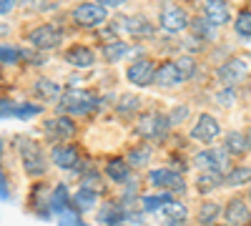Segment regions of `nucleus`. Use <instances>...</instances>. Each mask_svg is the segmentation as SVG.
<instances>
[{"mask_svg":"<svg viewBox=\"0 0 251 226\" xmlns=\"http://www.w3.org/2000/svg\"><path fill=\"white\" fill-rule=\"evenodd\" d=\"M98 106V98L88 91H80V88H68L66 93L60 96L58 100V111L60 113H88Z\"/></svg>","mask_w":251,"mask_h":226,"instance_id":"1","label":"nucleus"},{"mask_svg":"<svg viewBox=\"0 0 251 226\" xmlns=\"http://www.w3.org/2000/svg\"><path fill=\"white\" fill-rule=\"evenodd\" d=\"M191 163H194V169H201V171H231V153H228V149L224 146V149H203V151H199L194 158H191Z\"/></svg>","mask_w":251,"mask_h":226,"instance_id":"2","label":"nucleus"},{"mask_svg":"<svg viewBox=\"0 0 251 226\" xmlns=\"http://www.w3.org/2000/svg\"><path fill=\"white\" fill-rule=\"evenodd\" d=\"M20 161H23V169L28 176H43L48 171V161L43 151L38 149V143H30V141L20 143Z\"/></svg>","mask_w":251,"mask_h":226,"instance_id":"3","label":"nucleus"},{"mask_svg":"<svg viewBox=\"0 0 251 226\" xmlns=\"http://www.w3.org/2000/svg\"><path fill=\"white\" fill-rule=\"evenodd\" d=\"M156 66L151 63V58H136V60H131V66L126 68V78L131 80L133 86H138V88H146V86H151V83H156Z\"/></svg>","mask_w":251,"mask_h":226,"instance_id":"4","label":"nucleus"},{"mask_svg":"<svg viewBox=\"0 0 251 226\" xmlns=\"http://www.w3.org/2000/svg\"><path fill=\"white\" fill-rule=\"evenodd\" d=\"M149 183L153 189H166L171 194H183L186 191V181H183L181 171H176V169H153L149 174Z\"/></svg>","mask_w":251,"mask_h":226,"instance_id":"5","label":"nucleus"},{"mask_svg":"<svg viewBox=\"0 0 251 226\" xmlns=\"http://www.w3.org/2000/svg\"><path fill=\"white\" fill-rule=\"evenodd\" d=\"M73 23L80 28H96L106 20V8L100 3H80L73 8Z\"/></svg>","mask_w":251,"mask_h":226,"instance_id":"6","label":"nucleus"},{"mask_svg":"<svg viewBox=\"0 0 251 226\" xmlns=\"http://www.w3.org/2000/svg\"><path fill=\"white\" fill-rule=\"evenodd\" d=\"M158 23L163 28V33H169V35H176L181 30L188 28V15L178 8V5H166L158 15Z\"/></svg>","mask_w":251,"mask_h":226,"instance_id":"7","label":"nucleus"},{"mask_svg":"<svg viewBox=\"0 0 251 226\" xmlns=\"http://www.w3.org/2000/svg\"><path fill=\"white\" fill-rule=\"evenodd\" d=\"M60 40H63V33L55 25H50V23L38 25L30 33V43L35 46V50H53V48L60 46Z\"/></svg>","mask_w":251,"mask_h":226,"instance_id":"8","label":"nucleus"},{"mask_svg":"<svg viewBox=\"0 0 251 226\" xmlns=\"http://www.w3.org/2000/svg\"><path fill=\"white\" fill-rule=\"evenodd\" d=\"M219 136H221L219 121H216V118H211L208 113L199 116L196 126L191 128V138H194V141H201V143H211V141H216Z\"/></svg>","mask_w":251,"mask_h":226,"instance_id":"9","label":"nucleus"},{"mask_svg":"<svg viewBox=\"0 0 251 226\" xmlns=\"http://www.w3.org/2000/svg\"><path fill=\"white\" fill-rule=\"evenodd\" d=\"M50 161L53 166L63 169V171H73L78 163H80V156H78V149L75 146H68V143H60L50 151Z\"/></svg>","mask_w":251,"mask_h":226,"instance_id":"10","label":"nucleus"},{"mask_svg":"<svg viewBox=\"0 0 251 226\" xmlns=\"http://www.w3.org/2000/svg\"><path fill=\"white\" fill-rule=\"evenodd\" d=\"M43 128H46L48 138H53V141H68V138L75 133V123H73L68 116H58V118L46 121Z\"/></svg>","mask_w":251,"mask_h":226,"instance_id":"11","label":"nucleus"},{"mask_svg":"<svg viewBox=\"0 0 251 226\" xmlns=\"http://www.w3.org/2000/svg\"><path fill=\"white\" fill-rule=\"evenodd\" d=\"M224 219L228 226H249L251 224V209H246V203L241 199H231L224 211Z\"/></svg>","mask_w":251,"mask_h":226,"instance_id":"12","label":"nucleus"},{"mask_svg":"<svg viewBox=\"0 0 251 226\" xmlns=\"http://www.w3.org/2000/svg\"><path fill=\"white\" fill-rule=\"evenodd\" d=\"M244 75H246V60H241V58L226 60V63L219 68V78H221V83H226V86L239 83Z\"/></svg>","mask_w":251,"mask_h":226,"instance_id":"13","label":"nucleus"},{"mask_svg":"<svg viewBox=\"0 0 251 226\" xmlns=\"http://www.w3.org/2000/svg\"><path fill=\"white\" fill-rule=\"evenodd\" d=\"M203 15L211 20L214 25H226L228 23V3L226 0H206L203 3Z\"/></svg>","mask_w":251,"mask_h":226,"instance_id":"14","label":"nucleus"},{"mask_svg":"<svg viewBox=\"0 0 251 226\" xmlns=\"http://www.w3.org/2000/svg\"><path fill=\"white\" fill-rule=\"evenodd\" d=\"M123 25H126V30H128L133 38H151V35L156 33L153 23H151L149 18H143V15H131V18H126Z\"/></svg>","mask_w":251,"mask_h":226,"instance_id":"15","label":"nucleus"},{"mask_svg":"<svg viewBox=\"0 0 251 226\" xmlns=\"http://www.w3.org/2000/svg\"><path fill=\"white\" fill-rule=\"evenodd\" d=\"M66 60L73 68H91L93 60H96V53L88 46H73V48L66 50Z\"/></svg>","mask_w":251,"mask_h":226,"instance_id":"16","label":"nucleus"},{"mask_svg":"<svg viewBox=\"0 0 251 226\" xmlns=\"http://www.w3.org/2000/svg\"><path fill=\"white\" fill-rule=\"evenodd\" d=\"M183 80V75H181V71H178V66L176 63H163L158 71H156V83L161 86V88H176L178 83Z\"/></svg>","mask_w":251,"mask_h":226,"instance_id":"17","label":"nucleus"},{"mask_svg":"<svg viewBox=\"0 0 251 226\" xmlns=\"http://www.w3.org/2000/svg\"><path fill=\"white\" fill-rule=\"evenodd\" d=\"M224 183H226V176L221 171H201V176L196 178V191L211 194V191H219Z\"/></svg>","mask_w":251,"mask_h":226,"instance_id":"18","label":"nucleus"},{"mask_svg":"<svg viewBox=\"0 0 251 226\" xmlns=\"http://www.w3.org/2000/svg\"><path fill=\"white\" fill-rule=\"evenodd\" d=\"M71 203H73V199H71L68 186L66 183H58V186L53 189V194H50V211L53 214H63L66 209H71Z\"/></svg>","mask_w":251,"mask_h":226,"instance_id":"19","label":"nucleus"},{"mask_svg":"<svg viewBox=\"0 0 251 226\" xmlns=\"http://www.w3.org/2000/svg\"><path fill=\"white\" fill-rule=\"evenodd\" d=\"M96 203H98V191L86 189V186H83L80 191H75V196H73V209L80 211V214L96 209Z\"/></svg>","mask_w":251,"mask_h":226,"instance_id":"20","label":"nucleus"},{"mask_svg":"<svg viewBox=\"0 0 251 226\" xmlns=\"http://www.w3.org/2000/svg\"><path fill=\"white\" fill-rule=\"evenodd\" d=\"M131 169H133V166H128L123 158H111V161L106 163V176H108L111 181H116V183H123L126 178L131 176Z\"/></svg>","mask_w":251,"mask_h":226,"instance_id":"21","label":"nucleus"},{"mask_svg":"<svg viewBox=\"0 0 251 226\" xmlns=\"http://www.w3.org/2000/svg\"><path fill=\"white\" fill-rule=\"evenodd\" d=\"M226 149L231 156H244L249 151V138L239 131H231V133H226Z\"/></svg>","mask_w":251,"mask_h":226,"instance_id":"22","label":"nucleus"},{"mask_svg":"<svg viewBox=\"0 0 251 226\" xmlns=\"http://www.w3.org/2000/svg\"><path fill=\"white\" fill-rule=\"evenodd\" d=\"M219 216H221V206H219V203H214V201L201 203V209H199V224L201 226H214Z\"/></svg>","mask_w":251,"mask_h":226,"instance_id":"23","label":"nucleus"},{"mask_svg":"<svg viewBox=\"0 0 251 226\" xmlns=\"http://www.w3.org/2000/svg\"><path fill=\"white\" fill-rule=\"evenodd\" d=\"M98 221H100V224H111V226H113V224H118V221H126V211L118 206V203H111V201H108L106 206L100 209Z\"/></svg>","mask_w":251,"mask_h":226,"instance_id":"24","label":"nucleus"},{"mask_svg":"<svg viewBox=\"0 0 251 226\" xmlns=\"http://www.w3.org/2000/svg\"><path fill=\"white\" fill-rule=\"evenodd\" d=\"M191 33H194L196 38H201V40H214V35H216V33H214V23H211L206 15L191 20Z\"/></svg>","mask_w":251,"mask_h":226,"instance_id":"25","label":"nucleus"},{"mask_svg":"<svg viewBox=\"0 0 251 226\" xmlns=\"http://www.w3.org/2000/svg\"><path fill=\"white\" fill-rule=\"evenodd\" d=\"M50 194L53 189L50 186H43V183H38V186L33 189V196H30V206L33 209H50Z\"/></svg>","mask_w":251,"mask_h":226,"instance_id":"26","label":"nucleus"},{"mask_svg":"<svg viewBox=\"0 0 251 226\" xmlns=\"http://www.w3.org/2000/svg\"><path fill=\"white\" fill-rule=\"evenodd\" d=\"M169 201H174V194H171V191H163V194H158V196H143V199H141V206H143V211H158V209L166 206Z\"/></svg>","mask_w":251,"mask_h":226,"instance_id":"27","label":"nucleus"},{"mask_svg":"<svg viewBox=\"0 0 251 226\" xmlns=\"http://www.w3.org/2000/svg\"><path fill=\"white\" fill-rule=\"evenodd\" d=\"M35 93L40 96V98H58L60 96V86L55 83V80H50V78H40V80H35Z\"/></svg>","mask_w":251,"mask_h":226,"instance_id":"28","label":"nucleus"},{"mask_svg":"<svg viewBox=\"0 0 251 226\" xmlns=\"http://www.w3.org/2000/svg\"><path fill=\"white\" fill-rule=\"evenodd\" d=\"M226 183L228 186H244V183H251V169L249 166H236L226 174Z\"/></svg>","mask_w":251,"mask_h":226,"instance_id":"29","label":"nucleus"},{"mask_svg":"<svg viewBox=\"0 0 251 226\" xmlns=\"http://www.w3.org/2000/svg\"><path fill=\"white\" fill-rule=\"evenodd\" d=\"M126 53H128V46L121 43V40H111V43H106V48H103V58L111 60V63H116V60H121Z\"/></svg>","mask_w":251,"mask_h":226,"instance_id":"30","label":"nucleus"},{"mask_svg":"<svg viewBox=\"0 0 251 226\" xmlns=\"http://www.w3.org/2000/svg\"><path fill=\"white\" fill-rule=\"evenodd\" d=\"M138 106H141V100H138V96H131V93H126V96H121V98H118V103H116V108H118V113H121V116H128V113H136V111H138Z\"/></svg>","mask_w":251,"mask_h":226,"instance_id":"31","label":"nucleus"},{"mask_svg":"<svg viewBox=\"0 0 251 226\" xmlns=\"http://www.w3.org/2000/svg\"><path fill=\"white\" fill-rule=\"evenodd\" d=\"M128 161H131V166H133V169H143L146 163L151 161V149H146V146H141V149H131Z\"/></svg>","mask_w":251,"mask_h":226,"instance_id":"32","label":"nucleus"},{"mask_svg":"<svg viewBox=\"0 0 251 226\" xmlns=\"http://www.w3.org/2000/svg\"><path fill=\"white\" fill-rule=\"evenodd\" d=\"M234 30H236L241 38H251V10H241V13L236 15Z\"/></svg>","mask_w":251,"mask_h":226,"instance_id":"33","label":"nucleus"},{"mask_svg":"<svg viewBox=\"0 0 251 226\" xmlns=\"http://www.w3.org/2000/svg\"><path fill=\"white\" fill-rule=\"evenodd\" d=\"M176 66H178V71H181V75H183V80H191L194 75H196V60L191 58V55H183V58H178L176 60Z\"/></svg>","mask_w":251,"mask_h":226,"instance_id":"34","label":"nucleus"},{"mask_svg":"<svg viewBox=\"0 0 251 226\" xmlns=\"http://www.w3.org/2000/svg\"><path fill=\"white\" fill-rule=\"evenodd\" d=\"M163 211H166V219H171V221H186V206L178 201H169L163 206Z\"/></svg>","mask_w":251,"mask_h":226,"instance_id":"35","label":"nucleus"},{"mask_svg":"<svg viewBox=\"0 0 251 226\" xmlns=\"http://www.w3.org/2000/svg\"><path fill=\"white\" fill-rule=\"evenodd\" d=\"M18 58H20V50L15 46H3L0 48V60H3V66H15L18 63Z\"/></svg>","mask_w":251,"mask_h":226,"instance_id":"36","label":"nucleus"},{"mask_svg":"<svg viewBox=\"0 0 251 226\" xmlns=\"http://www.w3.org/2000/svg\"><path fill=\"white\" fill-rule=\"evenodd\" d=\"M38 113H43V108L35 106V103H20V106L15 108V116H18V118H33V116H38Z\"/></svg>","mask_w":251,"mask_h":226,"instance_id":"37","label":"nucleus"},{"mask_svg":"<svg viewBox=\"0 0 251 226\" xmlns=\"http://www.w3.org/2000/svg\"><path fill=\"white\" fill-rule=\"evenodd\" d=\"M80 211H75V209H66L60 214V226H83V221H80V216H78Z\"/></svg>","mask_w":251,"mask_h":226,"instance_id":"38","label":"nucleus"},{"mask_svg":"<svg viewBox=\"0 0 251 226\" xmlns=\"http://www.w3.org/2000/svg\"><path fill=\"white\" fill-rule=\"evenodd\" d=\"M15 5H18V0H0V13L8 15V13L15 10Z\"/></svg>","mask_w":251,"mask_h":226,"instance_id":"39","label":"nucleus"},{"mask_svg":"<svg viewBox=\"0 0 251 226\" xmlns=\"http://www.w3.org/2000/svg\"><path fill=\"white\" fill-rule=\"evenodd\" d=\"M15 108H18V106H15V103H10V100L5 98V100H3V118H8V116H15Z\"/></svg>","mask_w":251,"mask_h":226,"instance_id":"40","label":"nucleus"},{"mask_svg":"<svg viewBox=\"0 0 251 226\" xmlns=\"http://www.w3.org/2000/svg\"><path fill=\"white\" fill-rule=\"evenodd\" d=\"M98 3H100L103 8H121L126 0H98Z\"/></svg>","mask_w":251,"mask_h":226,"instance_id":"41","label":"nucleus"},{"mask_svg":"<svg viewBox=\"0 0 251 226\" xmlns=\"http://www.w3.org/2000/svg\"><path fill=\"white\" fill-rule=\"evenodd\" d=\"M183 116H186V108H183V106H178V111H176L174 116H169V118H171V123H178Z\"/></svg>","mask_w":251,"mask_h":226,"instance_id":"42","label":"nucleus"},{"mask_svg":"<svg viewBox=\"0 0 251 226\" xmlns=\"http://www.w3.org/2000/svg\"><path fill=\"white\" fill-rule=\"evenodd\" d=\"M3 201H8V176L3 174Z\"/></svg>","mask_w":251,"mask_h":226,"instance_id":"43","label":"nucleus"},{"mask_svg":"<svg viewBox=\"0 0 251 226\" xmlns=\"http://www.w3.org/2000/svg\"><path fill=\"white\" fill-rule=\"evenodd\" d=\"M166 226H186L183 221H171V219H166Z\"/></svg>","mask_w":251,"mask_h":226,"instance_id":"44","label":"nucleus"},{"mask_svg":"<svg viewBox=\"0 0 251 226\" xmlns=\"http://www.w3.org/2000/svg\"><path fill=\"white\" fill-rule=\"evenodd\" d=\"M246 138H249V149H251V128H249V133H246Z\"/></svg>","mask_w":251,"mask_h":226,"instance_id":"45","label":"nucleus"},{"mask_svg":"<svg viewBox=\"0 0 251 226\" xmlns=\"http://www.w3.org/2000/svg\"><path fill=\"white\" fill-rule=\"evenodd\" d=\"M113 226H126V224H123V221H118V224H113Z\"/></svg>","mask_w":251,"mask_h":226,"instance_id":"46","label":"nucleus"},{"mask_svg":"<svg viewBox=\"0 0 251 226\" xmlns=\"http://www.w3.org/2000/svg\"><path fill=\"white\" fill-rule=\"evenodd\" d=\"M249 201H251V189H249Z\"/></svg>","mask_w":251,"mask_h":226,"instance_id":"47","label":"nucleus"}]
</instances>
